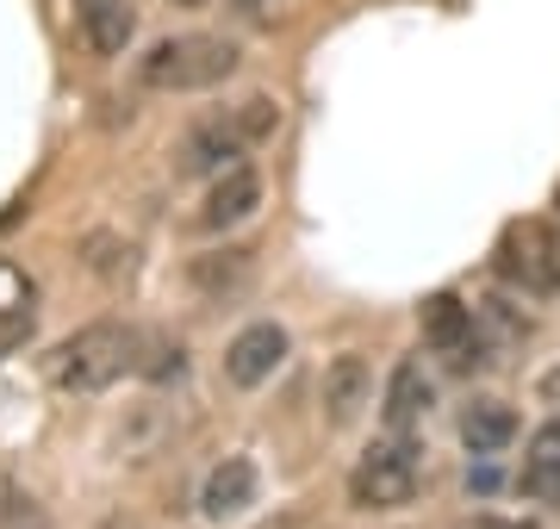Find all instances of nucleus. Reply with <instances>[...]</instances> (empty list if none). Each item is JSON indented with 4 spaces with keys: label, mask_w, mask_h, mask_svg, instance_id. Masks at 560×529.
Wrapping results in <instances>:
<instances>
[{
    "label": "nucleus",
    "mask_w": 560,
    "mask_h": 529,
    "mask_svg": "<svg viewBox=\"0 0 560 529\" xmlns=\"http://www.w3.org/2000/svg\"><path fill=\"white\" fill-rule=\"evenodd\" d=\"M256 461L249 455H224L219 468L206 473V486H200V510L212 517V524H224V517H243V510L256 505Z\"/></svg>",
    "instance_id": "6e6552de"
},
{
    "label": "nucleus",
    "mask_w": 560,
    "mask_h": 529,
    "mask_svg": "<svg viewBox=\"0 0 560 529\" xmlns=\"http://www.w3.org/2000/svg\"><path fill=\"white\" fill-rule=\"evenodd\" d=\"M231 113H237V125H243V138H249V143H268L280 131V106L268 101V94H249V101L231 106Z\"/></svg>",
    "instance_id": "f3484780"
},
{
    "label": "nucleus",
    "mask_w": 560,
    "mask_h": 529,
    "mask_svg": "<svg viewBox=\"0 0 560 529\" xmlns=\"http://www.w3.org/2000/svg\"><path fill=\"white\" fill-rule=\"evenodd\" d=\"M418 325H423V343L436 349V355H448V367H460V374H467V367L486 362V343H480V330H474V306H460L455 293L423 299Z\"/></svg>",
    "instance_id": "423d86ee"
},
{
    "label": "nucleus",
    "mask_w": 560,
    "mask_h": 529,
    "mask_svg": "<svg viewBox=\"0 0 560 529\" xmlns=\"http://www.w3.org/2000/svg\"><path fill=\"white\" fill-rule=\"evenodd\" d=\"M280 362H287V330L268 325V318H261V325H243L237 337L224 343V380L243 387V392L261 387V380H275Z\"/></svg>",
    "instance_id": "0eeeda50"
},
{
    "label": "nucleus",
    "mask_w": 560,
    "mask_h": 529,
    "mask_svg": "<svg viewBox=\"0 0 560 529\" xmlns=\"http://www.w3.org/2000/svg\"><path fill=\"white\" fill-rule=\"evenodd\" d=\"M511 436H517V411L499 405V399H480V405L460 411V443L474 455H499V448H511Z\"/></svg>",
    "instance_id": "2eb2a0df"
},
{
    "label": "nucleus",
    "mask_w": 560,
    "mask_h": 529,
    "mask_svg": "<svg viewBox=\"0 0 560 529\" xmlns=\"http://www.w3.org/2000/svg\"><path fill=\"white\" fill-rule=\"evenodd\" d=\"M231 7H237L243 20H268V13H275L280 0H231Z\"/></svg>",
    "instance_id": "aec40b11"
},
{
    "label": "nucleus",
    "mask_w": 560,
    "mask_h": 529,
    "mask_svg": "<svg viewBox=\"0 0 560 529\" xmlns=\"http://www.w3.org/2000/svg\"><path fill=\"white\" fill-rule=\"evenodd\" d=\"M180 367H187V355H180V343H168V337H156V343H150V355L138 362V374H150V380H180Z\"/></svg>",
    "instance_id": "a211bd4d"
},
{
    "label": "nucleus",
    "mask_w": 560,
    "mask_h": 529,
    "mask_svg": "<svg viewBox=\"0 0 560 529\" xmlns=\"http://www.w3.org/2000/svg\"><path fill=\"white\" fill-rule=\"evenodd\" d=\"M555 212H560V187H555Z\"/></svg>",
    "instance_id": "5701e85b"
},
{
    "label": "nucleus",
    "mask_w": 560,
    "mask_h": 529,
    "mask_svg": "<svg viewBox=\"0 0 560 529\" xmlns=\"http://www.w3.org/2000/svg\"><path fill=\"white\" fill-rule=\"evenodd\" d=\"M138 362H143V330L101 318V325H81L75 337H62L44 367H50V387L62 392H106L119 374H138Z\"/></svg>",
    "instance_id": "f257e3e1"
},
{
    "label": "nucleus",
    "mask_w": 560,
    "mask_h": 529,
    "mask_svg": "<svg viewBox=\"0 0 560 529\" xmlns=\"http://www.w3.org/2000/svg\"><path fill=\"white\" fill-rule=\"evenodd\" d=\"M523 492L541 498V505H560V418L529 436V455H523Z\"/></svg>",
    "instance_id": "4468645a"
},
{
    "label": "nucleus",
    "mask_w": 560,
    "mask_h": 529,
    "mask_svg": "<svg viewBox=\"0 0 560 529\" xmlns=\"http://www.w3.org/2000/svg\"><path fill=\"white\" fill-rule=\"evenodd\" d=\"M474 529H536V524H523V517H480Z\"/></svg>",
    "instance_id": "412c9836"
},
{
    "label": "nucleus",
    "mask_w": 560,
    "mask_h": 529,
    "mask_svg": "<svg viewBox=\"0 0 560 529\" xmlns=\"http://www.w3.org/2000/svg\"><path fill=\"white\" fill-rule=\"evenodd\" d=\"M168 7H206V0H168Z\"/></svg>",
    "instance_id": "4be33fe9"
},
{
    "label": "nucleus",
    "mask_w": 560,
    "mask_h": 529,
    "mask_svg": "<svg viewBox=\"0 0 560 529\" xmlns=\"http://www.w3.org/2000/svg\"><path fill=\"white\" fill-rule=\"evenodd\" d=\"M243 150H249V138H243L237 113H212V119L187 125V138L175 143V175H224V168H237Z\"/></svg>",
    "instance_id": "39448f33"
},
{
    "label": "nucleus",
    "mask_w": 560,
    "mask_h": 529,
    "mask_svg": "<svg viewBox=\"0 0 560 529\" xmlns=\"http://www.w3.org/2000/svg\"><path fill=\"white\" fill-rule=\"evenodd\" d=\"M20 524H38V505H32V492H20L0 473V529H20Z\"/></svg>",
    "instance_id": "6ab92c4d"
},
{
    "label": "nucleus",
    "mask_w": 560,
    "mask_h": 529,
    "mask_svg": "<svg viewBox=\"0 0 560 529\" xmlns=\"http://www.w3.org/2000/svg\"><path fill=\"white\" fill-rule=\"evenodd\" d=\"M187 281H194V293H206V299H224V293H243V286L256 281V256L249 249H206V256H194L187 262Z\"/></svg>",
    "instance_id": "f8f14e48"
},
{
    "label": "nucleus",
    "mask_w": 560,
    "mask_h": 529,
    "mask_svg": "<svg viewBox=\"0 0 560 529\" xmlns=\"http://www.w3.org/2000/svg\"><path fill=\"white\" fill-rule=\"evenodd\" d=\"M492 268H499V281L523 286L529 299L555 293V286H560V244H555V231H548L541 219L504 224L499 249H492Z\"/></svg>",
    "instance_id": "20e7f679"
},
{
    "label": "nucleus",
    "mask_w": 560,
    "mask_h": 529,
    "mask_svg": "<svg viewBox=\"0 0 560 529\" xmlns=\"http://www.w3.org/2000/svg\"><path fill=\"white\" fill-rule=\"evenodd\" d=\"M368 392H374V374H368L361 355H337V362L324 367V418L330 424H355Z\"/></svg>",
    "instance_id": "9b49d317"
},
{
    "label": "nucleus",
    "mask_w": 560,
    "mask_h": 529,
    "mask_svg": "<svg viewBox=\"0 0 560 529\" xmlns=\"http://www.w3.org/2000/svg\"><path fill=\"white\" fill-rule=\"evenodd\" d=\"M75 25L94 57H125V44L138 38V7L131 0H75Z\"/></svg>",
    "instance_id": "1a4fd4ad"
},
{
    "label": "nucleus",
    "mask_w": 560,
    "mask_h": 529,
    "mask_svg": "<svg viewBox=\"0 0 560 529\" xmlns=\"http://www.w3.org/2000/svg\"><path fill=\"white\" fill-rule=\"evenodd\" d=\"M418 486H423V448L405 430H393L386 443H374L349 468V505L361 510H399L418 498Z\"/></svg>",
    "instance_id": "7ed1b4c3"
},
{
    "label": "nucleus",
    "mask_w": 560,
    "mask_h": 529,
    "mask_svg": "<svg viewBox=\"0 0 560 529\" xmlns=\"http://www.w3.org/2000/svg\"><path fill=\"white\" fill-rule=\"evenodd\" d=\"M243 50L231 38H212V32H187V38H162L138 57V82L156 87V94H200V87H219L237 75Z\"/></svg>",
    "instance_id": "f03ea898"
},
{
    "label": "nucleus",
    "mask_w": 560,
    "mask_h": 529,
    "mask_svg": "<svg viewBox=\"0 0 560 529\" xmlns=\"http://www.w3.org/2000/svg\"><path fill=\"white\" fill-rule=\"evenodd\" d=\"M261 205V175L256 168H224L219 181H212V193H206V205H200V231H231V224H243L249 212Z\"/></svg>",
    "instance_id": "9d476101"
},
{
    "label": "nucleus",
    "mask_w": 560,
    "mask_h": 529,
    "mask_svg": "<svg viewBox=\"0 0 560 529\" xmlns=\"http://www.w3.org/2000/svg\"><path fill=\"white\" fill-rule=\"evenodd\" d=\"M81 262L94 268L101 281H119V274H131V262H138V244L119 237V231H88V237H81Z\"/></svg>",
    "instance_id": "dca6fc26"
},
{
    "label": "nucleus",
    "mask_w": 560,
    "mask_h": 529,
    "mask_svg": "<svg viewBox=\"0 0 560 529\" xmlns=\"http://www.w3.org/2000/svg\"><path fill=\"white\" fill-rule=\"evenodd\" d=\"M436 405V387H430V374L418 362H399L393 367V380H386V399H381V418L386 430H411L423 424V411Z\"/></svg>",
    "instance_id": "ddd939ff"
}]
</instances>
